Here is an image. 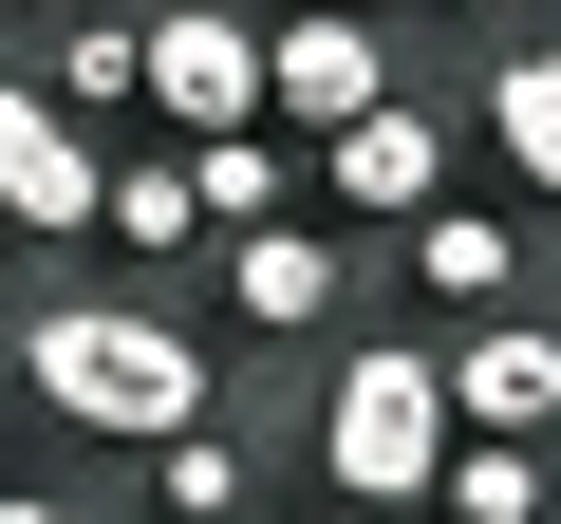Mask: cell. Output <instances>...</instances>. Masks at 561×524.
<instances>
[{"label": "cell", "mask_w": 561, "mask_h": 524, "mask_svg": "<svg viewBox=\"0 0 561 524\" xmlns=\"http://www.w3.org/2000/svg\"><path fill=\"white\" fill-rule=\"evenodd\" d=\"M0 375H20V412H57L76 449H169V431H206V412H225V356H206L169 300H113V282L20 300Z\"/></svg>", "instance_id": "obj_1"}, {"label": "cell", "mask_w": 561, "mask_h": 524, "mask_svg": "<svg viewBox=\"0 0 561 524\" xmlns=\"http://www.w3.org/2000/svg\"><path fill=\"white\" fill-rule=\"evenodd\" d=\"M431 468H449V375H431V338H337V356H319V505L393 524V505H431Z\"/></svg>", "instance_id": "obj_2"}, {"label": "cell", "mask_w": 561, "mask_h": 524, "mask_svg": "<svg viewBox=\"0 0 561 524\" xmlns=\"http://www.w3.org/2000/svg\"><path fill=\"white\" fill-rule=\"evenodd\" d=\"M356 282H375V262H356L319 206H280V225L206 243V300H225V338H280V356H319V338L356 319Z\"/></svg>", "instance_id": "obj_3"}, {"label": "cell", "mask_w": 561, "mask_h": 524, "mask_svg": "<svg viewBox=\"0 0 561 524\" xmlns=\"http://www.w3.org/2000/svg\"><path fill=\"white\" fill-rule=\"evenodd\" d=\"M375 94H412L393 76V20H356V0H280L262 20V132H337V113H375Z\"/></svg>", "instance_id": "obj_4"}, {"label": "cell", "mask_w": 561, "mask_h": 524, "mask_svg": "<svg viewBox=\"0 0 561 524\" xmlns=\"http://www.w3.org/2000/svg\"><path fill=\"white\" fill-rule=\"evenodd\" d=\"M300 187H319V225H412V206H449V113H431V94L337 113V132L300 150Z\"/></svg>", "instance_id": "obj_5"}, {"label": "cell", "mask_w": 561, "mask_h": 524, "mask_svg": "<svg viewBox=\"0 0 561 524\" xmlns=\"http://www.w3.org/2000/svg\"><path fill=\"white\" fill-rule=\"evenodd\" d=\"M94 187H113V132H76L38 94V57H0V225L20 243H94Z\"/></svg>", "instance_id": "obj_6"}, {"label": "cell", "mask_w": 561, "mask_h": 524, "mask_svg": "<svg viewBox=\"0 0 561 524\" xmlns=\"http://www.w3.org/2000/svg\"><path fill=\"white\" fill-rule=\"evenodd\" d=\"M150 132H262V0H150Z\"/></svg>", "instance_id": "obj_7"}, {"label": "cell", "mask_w": 561, "mask_h": 524, "mask_svg": "<svg viewBox=\"0 0 561 524\" xmlns=\"http://www.w3.org/2000/svg\"><path fill=\"white\" fill-rule=\"evenodd\" d=\"M431 375H449V431L561 449V319H542V300H505V319H449V338H431Z\"/></svg>", "instance_id": "obj_8"}, {"label": "cell", "mask_w": 561, "mask_h": 524, "mask_svg": "<svg viewBox=\"0 0 561 524\" xmlns=\"http://www.w3.org/2000/svg\"><path fill=\"white\" fill-rule=\"evenodd\" d=\"M393 282H412L431 319H505V300L542 282V243H524L505 206H468V187H449V206H412V225H393Z\"/></svg>", "instance_id": "obj_9"}, {"label": "cell", "mask_w": 561, "mask_h": 524, "mask_svg": "<svg viewBox=\"0 0 561 524\" xmlns=\"http://www.w3.org/2000/svg\"><path fill=\"white\" fill-rule=\"evenodd\" d=\"M468 113H486V150H505V187H524V206H561V20H542V38H505V57L468 76Z\"/></svg>", "instance_id": "obj_10"}, {"label": "cell", "mask_w": 561, "mask_h": 524, "mask_svg": "<svg viewBox=\"0 0 561 524\" xmlns=\"http://www.w3.org/2000/svg\"><path fill=\"white\" fill-rule=\"evenodd\" d=\"M38 94H57L76 132L150 113V38H131V0H57V38H38Z\"/></svg>", "instance_id": "obj_11"}, {"label": "cell", "mask_w": 561, "mask_h": 524, "mask_svg": "<svg viewBox=\"0 0 561 524\" xmlns=\"http://www.w3.org/2000/svg\"><path fill=\"white\" fill-rule=\"evenodd\" d=\"M150 524H262V431H243V394L150 449Z\"/></svg>", "instance_id": "obj_12"}, {"label": "cell", "mask_w": 561, "mask_h": 524, "mask_svg": "<svg viewBox=\"0 0 561 524\" xmlns=\"http://www.w3.org/2000/svg\"><path fill=\"white\" fill-rule=\"evenodd\" d=\"M169 150H187L206 243H243V225H280V206H300V132H169Z\"/></svg>", "instance_id": "obj_13"}, {"label": "cell", "mask_w": 561, "mask_h": 524, "mask_svg": "<svg viewBox=\"0 0 561 524\" xmlns=\"http://www.w3.org/2000/svg\"><path fill=\"white\" fill-rule=\"evenodd\" d=\"M94 243H131V262H206V206H187V150H169V132H150V150H113Z\"/></svg>", "instance_id": "obj_14"}, {"label": "cell", "mask_w": 561, "mask_h": 524, "mask_svg": "<svg viewBox=\"0 0 561 524\" xmlns=\"http://www.w3.org/2000/svg\"><path fill=\"white\" fill-rule=\"evenodd\" d=\"M431 524H561V468H542V449H505V431H449Z\"/></svg>", "instance_id": "obj_15"}, {"label": "cell", "mask_w": 561, "mask_h": 524, "mask_svg": "<svg viewBox=\"0 0 561 524\" xmlns=\"http://www.w3.org/2000/svg\"><path fill=\"white\" fill-rule=\"evenodd\" d=\"M0 524H76V505H57V487H20V468H0Z\"/></svg>", "instance_id": "obj_16"}, {"label": "cell", "mask_w": 561, "mask_h": 524, "mask_svg": "<svg viewBox=\"0 0 561 524\" xmlns=\"http://www.w3.org/2000/svg\"><path fill=\"white\" fill-rule=\"evenodd\" d=\"M0 300H20V225H0Z\"/></svg>", "instance_id": "obj_17"}, {"label": "cell", "mask_w": 561, "mask_h": 524, "mask_svg": "<svg viewBox=\"0 0 561 524\" xmlns=\"http://www.w3.org/2000/svg\"><path fill=\"white\" fill-rule=\"evenodd\" d=\"M356 20H412V0H356Z\"/></svg>", "instance_id": "obj_18"}, {"label": "cell", "mask_w": 561, "mask_h": 524, "mask_svg": "<svg viewBox=\"0 0 561 524\" xmlns=\"http://www.w3.org/2000/svg\"><path fill=\"white\" fill-rule=\"evenodd\" d=\"M393 524H431V505H393Z\"/></svg>", "instance_id": "obj_19"}, {"label": "cell", "mask_w": 561, "mask_h": 524, "mask_svg": "<svg viewBox=\"0 0 561 524\" xmlns=\"http://www.w3.org/2000/svg\"><path fill=\"white\" fill-rule=\"evenodd\" d=\"M38 20H57V0H38Z\"/></svg>", "instance_id": "obj_20"}, {"label": "cell", "mask_w": 561, "mask_h": 524, "mask_svg": "<svg viewBox=\"0 0 561 524\" xmlns=\"http://www.w3.org/2000/svg\"><path fill=\"white\" fill-rule=\"evenodd\" d=\"M131 524H150V505H131Z\"/></svg>", "instance_id": "obj_21"}]
</instances>
